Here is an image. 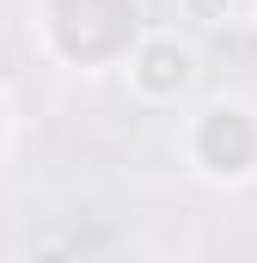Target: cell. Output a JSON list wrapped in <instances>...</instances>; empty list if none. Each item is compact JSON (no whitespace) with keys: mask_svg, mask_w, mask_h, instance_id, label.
<instances>
[{"mask_svg":"<svg viewBox=\"0 0 257 263\" xmlns=\"http://www.w3.org/2000/svg\"><path fill=\"white\" fill-rule=\"evenodd\" d=\"M190 73H196V55H190V43H178V37H141V49L128 55L135 92L153 98V104L178 98V92L190 86Z\"/></svg>","mask_w":257,"mask_h":263,"instance_id":"cell-1","label":"cell"}]
</instances>
